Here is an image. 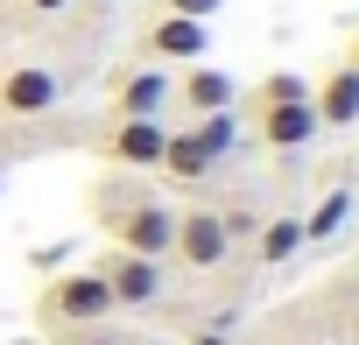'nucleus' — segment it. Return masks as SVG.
<instances>
[{"label": "nucleus", "mask_w": 359, "mask_h": 345, "mask_svg": "<svg viewBox=\"0 0 359 345\" xmlns=\"http://www.w3.org/2000/svg\"><path fill=\"white\" fill-rule=\"evenodd\" d=\"M15 8L29 15V22H57V15H71L78 0H15Z\"/></svg>", "instance_id": "17"}, {"label": "nucleus", "mask_w": 359, "mask_h": 345, "mask_svg": "<svg viewBox=\"0 0 359 345\" xmlns=\"http://www.w3.org/2000/svg\"><path fill=\"white\" fill-rule=\"evenodd\" d=\"M289 99H310V78L303 71H268L254 85V106H289Z\"/></svg>", "instance_id": "15"}, {"label": "nucleus", "mask_w": 359, "mask_h": 345, "mask_svg": "<svg viewBox=\"0 0 359 345\" xmlns=\"http://www.w3.org/2000/svg\"><path fill=\"white\" fill-rule=\"evenodd\" d=\"M310 113L317 127H359V71L331 64L324 78H310Z\"/></svg>", "instance_id": "12"}, {"label": "nucleus", "mask_w": 359, "mask_h": 345, "mask_svg": "<svg viewBox=\"0 0 359 345\" xmlns=\"http://www.w3.org/2000/svg\"><path fill=\"white\" fill-rule=\"evenodd\" d=\"M191 345H233V338H226V324H205V331H191Z\"/></svg>", "instance_id": "18"}, {"label": "nucleus", "mask_w": 359, "mask_h": 345, "mask_svg": "<svg viewBox=\"0 0 359 345\" xmlns=\"http://www.w3.org/2000/svg\"><path fill=\"white\" fill-rule=\"evenodd\" d=\"M169 99L184 106L191 120H205V113H233V106H240V85H233V71H219V64H184V78H176Z\"/></svg>", "instance_id": "10"}, {"label": "nucleus", "mask_w": 359, "mask_h": 345, "mask_svg": "<svg viewBox=\"0 0 359 345\" xmlns=\"http://www.w3.org/2000/svg\"><path fill=\"white\" fill-rule=\"evenodd\" d=\"M92 268H99V282L113 289V310H155V303H162V261L127 254V247H106Z\"/></svg>", "instance_id": "4"}, {"label": "nucleus", "mask_w": 359, "mask_h": 345, "mask_svg": "<svg viewBox=\"0 0 359 345\" xmlns=\"http://www.w3.org/2000/svg\"><path fill=\"white\" fill-rule=\"evenodd\" d=\"M345 64H352V71H359V29H352V36H345Z\"/></svg>", "instance_id": "19"}, {"label": "nucleus", "mask_w": 359, "mask_h": 345, "mask_svg": "<svg viewBox=\"0 0 359 345\" xmlns=\"http://www.w3.org/2000/svg\"><path fill=\"white\" fill-rule=\"evenodd\" d=\"M317 134H324V127H317L310 99H289V106H254V141H261V148H275V155L310 148Z\"/></svg>", "instance_id": "11"}, {"label": "nucleus", "mask_w": 359, "mask_h": 345, "mask_svg": "<svg viewBox=\"0 0 359 345\" xmlns=\"http://www.w3.org/2000/svg\"><path fill=\"white\" fill-rule=\"evenodd\" d=\"M205 50H212V22H184V15H155L148 29H141V64H205Z\"/></svg>", "instance_id": "5"}, {"label": "nucleus", "mask_w": 359, "mask_h": 345, "mask_svg": "<svg viewBox=\"0 0 359 345\" xmlns=\"http://www.w3.org/2000/svg\"><path fill=\"white\" fill-rule=\"evenodd\" d=\"M106 233H113V247H127V254L169 261V240H176V205H162V198H127V205H113V212H106Z\"/></svg>", "instance_id": "3"}, {"label": "nucleus", "mask_w": 359, "mask_h": 345, "mask_svg": "<svg viewBox=\"0 0 359 345\" xmlns=\"http://www.w3.org/2000/svg\"><path fill=\"white\" fill-rule=\"evenodd\" d=\"M113 317V289L99 282V268H71L36 296V324L43 331H99Z\"/></svg>", "instance_id": "2"}, {"label": "nucleus", "mask_w": 359, "mask_h": 345, "mask_svg": "<svg viewBox=\"0 0 359 345\" xmlns=\"http://www.w3.org/2000/svg\"><path fill=\"white\" fill-rule=\"evenodd\" d=\"M226 0H162V15H184V22H212Z\"/></svg>", "instance_id": "16"}, {"label": "nucleus", "mask_w": 359, "mask_h": 345, "mask_svg": "<svg viewBox=\"0 0 359 345\" xmlns=\"http://www.w3.org/2000/svg\"><path fill=\"white\" fill-rule=\"evenodd\" d=\"M169 254L184 261V268H198V275H212V268H226L233 240H226V226H219L212 205H191V212H176V240H169Z\"/></svg>", "instance_id": "7"}, {"label": "nucleus", "mask_w": 359, "mask_h": 345, "mask_svg": "<svg viewBox=\"0 0 359 345\" xmlns=\"http://www.w3.org/2000/svg\"><path fill=\"white\" fill-rule=\"evenodd\" d=\"M296 254H303V219L296 212H275V219L254 226V261L261 268H289Z\"/></svg>", "instance_id": "13"}, {"label": "nucleus", "mask_w": 359, "mask_h": 345, "mask_svg": "<svg viewBox=\"0 0 359 345\" xmlns=\"http://www.w3.org/2000/svg\"><path fill=\"white\" fill-rule=\"evenodd\" d=\"M345 219H352V191H324V198L303 212V247H324Z\"/></svg>", "instance_id": "14"}, {"label": "nucleus", "mask_w": 359, "mask_h": 345, "mask_svg": "<svg viewBox=\"0 0 359 345\" xmlns=\"http://www.w3.org/2000/svg\"><path fill=\"white\" fill-rule=\"evenodd\" d=\"M233 141H240V120H233V113H205V120H191V127H169L155 169H162L169 184H205L212 169L233 155Z\"/></svg>", "instance_id": "1"}, {"label": "nucleus", "mask_w": 359, "mask_h": 345, "mask_svg": "<svg viewBox=\"0 0 359 345\" xmlns=\"http://www.w3.org/2000/svg\"><path fill=\"white\" fill-rule=\"evenodd\" d=\"M57 99H64V78L50 64H8L0 71V120H43V113H57Z\"/></svg>", "instance_id": "6"}, {"label": "nucleus", "mask_w": 359, "mask_h": 345, "mask_svg": "<svg viewBox=\"0 0 359 345\" xmlns=\"http://www.w3.org/2000/svg\"><path fill=\"white\" fill-rule=\"evenodd\" d=\"M169 92H176V78H169L162 64H134V71H120V78H113L106 106H113V120H162Z\"/></svg>", "instance_id": "8"}, {"label": "nucleus", "mask_w": 359, "mask_h": 345, "mask_svg": "<svg viewBox=\"0 0 359 345\" xmlns=\"http://www.w3.org/2000/svg\"><path fill=\"white\" fill-rule=\"evenodd\" d=\"M162 141H169L162 120H106L99 155H106L113 169H155V162H162Z\"/></svg>", "instance_id": "9"}]
</instances>
